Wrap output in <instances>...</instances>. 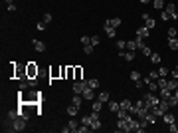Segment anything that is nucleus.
Listing matches in <instances>:
<instances>
[{"mask_svg": "<svg viewBox=\"0 0 178 133\" xmlns=\"http://www.w3.org/2000/svg\"><path fill=\"white\" fill-rule=\"evenodd\" d=\"M26 123H28V119L26 117H22V115H18L16 119H6L4 121V129L6 131H24L26 129Z\"/></svg>", "mask_w": 178, "mask_h": 133, "instance_id": "nucleus-1", "label": "nucleus"}, {"mask_svg": "<svg viewBox=\"0 0 178 133\" xmlns=\"http://www.w3.org/2000/svg\"><path fill=\"white\" fill-rule=\"evenodd\" d=\"M38 66H36V64H34V62H28L26 64V76L28 78H30V80H36V78H38Z\"/></svg>", "mask_w": 178, "mask_h": 133, "instance_id": "nucleus-2", "label": "nucleus"}, {"mask_svg": "<svg viewBox=\"0 0 178 133\" xmlns=\"http://www.w3.org/2000/svg\"><path fill=\"white\" fill-rule=\"evenodd\" d=\"M143 100H145L146 103H148V105H151V109H152V107H154V105H156V103H158V101H160V97H158L156 93L148 92V93H146V95H145V97H143Z\"/></svg>", "mask_w": 178, "mask_h": 133, "instance_id": "nucleus-3", "label": "nucleus"}, {"mask_svg": "<svg viewBox=\"0 0 178 133\" xmlns=\"http://www.w3.org/2000/svg\"><path fill=\"white\" fill-rule=\"evenodd\" d=\"M129 115H131V113H129ZM129 115L117 121V131H131V127H129Z\"/></svg>", "mask_w": 178, "mask_h": 133, "instance_id": "nucleus-4", "label": "nucleus"}, {"mask_svg": "<svg viewBox=\"0 0 178 133\" xmlns=\"http://www.w3.org/2000/svg\"><path fill=\"white\" fill-rule=\"evenodd\" d=\"M91 115V131H95V129H99L101 127V121H99V111H93L89 113Z\"/></svg>", "mask_w": 178, "mask_h": 133, "instance_id": "nucleus-5", "label": "nucleus"}, {"mask_svg": "<svg viewBox=\"0 0 178 133\" xmlns=\"http://www.w3.org/2000/svg\"><path fill=\"white\" fill-rule=\"evenodd\" d=\"M164 12L170 16V20H176L178 14H176V4H166L164 6Z\"/></svg>", "mask_w": 178, "mask_h": 133, "instance_id": "nucleus-6", "label": "nucleus"}, {"mask_svg": "<svg viewBox=\"0 0 178 133\" xmlns=\"http://www.w3.org/2000/svg\"><path fill=\"white\" fill-rule=\"evenodd\" d=\"M79 125L81 123H77L75 119H71L69 123H67V127H63V133H71V131H79Z\"/></svg>", "mask_w": 178, "mask_h": 133, "instance_id": "nucleus-7", "label": "nucleus"}, {"mask_svg": "<svg viewBox=\"0 0 178 133\" xmlns=\"http://www.w3.org/2000/svg\"><path fill=\"white\" fill-rule=\"evenodd\" d=\"M85 86H87V80L75 81V84H73V93H83V87Z\"/></svg>", "mask_w": 178, "mask_h": 133, "instance_id": "nucleus-8", "label": "nucleus"}, {"mask_svg": "<svg viewBox=\"0 0 178 133\" xmlns=\"http://www.w3.org/2000/svg\"><path fill=\"white\" fill-rule=\"evenodd\" d=\"M148 34H151V28H146V26L137 28V36L138 38H148Z\"/></svg>", "mask_w": 178, "mask_h": 133, "instance_id": "nucleus-9", "label": "nucleus"}, {"mask_svg": "<svg viewBox=\"0 0 178 133\" xmlns=\"http://www.w3.org/2000/svg\"><path fill=\"white\" fill-rule=\"evenodd\" d=\"M95 89H93V87H89V86H85L83 87V100H93V97H95Z\"/></svg>", "mask_w": 178, "mask_h": 133, "instance_id": "nucleus-10", "label": "nucleus"}, {"mask_svg": "<svg viewBox=\"0 0 178 133\" xmlns=\"http://www.w3.org/2000/svg\"><path fill=\"white\" fill-rule=\"evenodd\" d=\"M162 121H164L166 125H170V123H174V121H176V117H174V113H170V111H166L164 115H162Z\"/></svg>", "mask_w": 178, "mask_h": 133, "instance_id": "nucleus-11", "label": "nucleus"}, {"mask_svg": "<svg viewBox=\"0 0 178 133\" xmlns=\"http://www.w3.org/2000/svg\"><path fill=\"white\" fill-rule=\"evenodd\" d=\"M141 18H145V22H146L145 26H146V28H151V30H152V28H154V26H156V22H154V18H151L148 14H143Z\"/></svg>", "mask_w": 178, "mask_h": 133, "instance_id": "nucleus-12", "label": "nucleus"}, {"mask_svg": "<svg viewBox=\"0 0 178 133\" xmlns=\"http://www.w3.org/2000/svg\"><path fill=\"white\" fill-rule=\"evenodd\" d=\"M121 54V58H123V60H127V62H133L135 60V52H133V50H129V52H119Z\"/></svg>", "mask_w": 178, "mask_h": 133, "instance_id": "nucleus-13", "label": "nucleus"}, {"mask_svg": "<svg viewBox=\"0 0 178 133\" xmlns=\"http://www.w3.org/2000/svg\"><path fill=\"white\" fill-rule=\"evenodd\" d=\"M158 97H160V100H166V101H168V100L172 97V92L168 89V87H164V89H160V95H158Z\"/></svg>", "mask_w": 178, "mask_h": 133, "instance_id": "nucleus-14", "label": "nucleus"}, {"mask_svg": "<svg viewBox=\"0 0 178 133\" xmlns=\"http://www.w3.org/2000/svg\"><path fill=\"white\" fill-rule=\"evenodd\" d=\"M133 105H135V103H131L129 100H123V101H121V109H125V111H129V113H131Z\"/></svg>", "mask_w": 178, "mask_h": 133, "instance_id": "nucleus-15", "label": "nucleus"}, {"mask_svg": "<svg viewBox=\"0 0 178 133\" xmlns=\"http://www.w3.org/2000/svg\"><path fill=\"white\" fill-rule=\"evenodd\" d=\"M168 89H170V92H174V89H176L178 87V78H170V80H168Z\"/></svg>", "mask_w": 178, "mask_h": 133, "instance_id": "nucleus-16", "label": "nucleus"}, {"mask_svg": "<svg viewBox=\"0 0 178 133\" xmlns=\"http://www.w3.org/2000/svg\"><path fill=\"white\" fill-rule=\"evenodd\" d=\"M71 103H73V105H77V107H81V105H83V97H81L79 93H75V95H73V100H71Z\"/></svg>", "mask_w": 178, "mask_h": 133, "instance_id": "nucleus-17", "label": "nucleus"}, {"mask_svg": "<svg viewBox=\"0 0 178 133\" xmlns=\"http://www.w3.org/2000/svg\"><path fill=\"white\" fill-rule=\"evenodd\" d=\"M105 24L107 26H113V28H119L121 26V18H111V20H107Z\"/></svg>", "mask_w": 178, "mask_h": 133, "instance_id": "nucleus-18", "label": "nucleus"}, {"mask_svg": "<svg viewBox=\"0 0 178 133\" xmlns=\"http://www.w3.org/2000/svg\"><path fill=\"white\" fill-rule=\"evenodd\" d=\"M146 87H148V92H152V93H156L158 92V84L154 80H151L148 84H146Z\"/></svg>", "mask_w": 178, "mask_h": 133, "instance_id": "nucleus-19", "label": "nucleus"}, {"mask_svg": "<svg viewBox=\"0 0 178 133\" xmlns=\"http://www.w3.org/2000/svg\"><path fill=\"white\" fill-rule=\"evenodd\" d=\"M34 48H36V52H44L46 50V44L40 42V40H34Z\"/></svg>", "mask_w": 178, "mask_h": 133, "instance_id": "nucleus-20", "label": "nucleus"}, {"mask_svg": "<svg viewBox=\"0 0 178 133\" xmlns=\"http://www.w3.org/2000/svg\"><path fill=\"white\" fill-rule=\"evenodd\" d=\"M81 78H83V68H79V66H75V76H73V80H77V81H81Z\"/></svg>", "mask_w": 178, "mask_h": 133, "instance_id": "nucleus-21", "label": "nucleus"}, {"mask_svg": "<svg viewBox=\"0 0 178 133\" xmlns=\"http://www.w3.org/2000/svg\"><path fill=\"white\" fill-rule=\"evenodd\" d=\"M73 76H75V68H73V66H67L66 68V78H67V80H71Z\"/></svg>", "mask_w": 178, "mask_h": 133, "instance_id": "nucleus-22", "label": "nucleus"}, {"mask_svg": "<svg viewBox=\"0 0 178 133\" xmlns=\"http://www.w3.org/2000/svg\"><path fill=\"white\" fill-rule=\"evenodd\" d=\"M168 48L170 50H178V38H168Z\"/></svg>", "mask_w": 178, "mask_h": 133, "instance_id": "nucleus-23", "label": "nucleus"}, {"mask_svg": "<svg viewBox=\"0 0 178 133\" xmlns=\"http://www.w3.org/2000/svg\"><path fill=\"white\" fill-rule=\"evenodd\" d=\"M156 84H158V89H164V87L168 86V80H166V78H158Z\"/></svg>", "mask_w": 178, "mask_h": 133, "instance_id": "nucleus-24", "label": "nucleus"}, {"mask_svg": "<svg viewBox=\"0 0 178 133\" xmlns=\"http://www.w3.org/2000/svg\"><path fill=\"white\" fill-rule=\"evenodd\" d=\"M109 109L117 113L119 109H121V103H117V101H111V100H109Z\"/></svg>", "mask_w": 178, "mask_h": 133, "instance_id": "nucleus-25", "label": "nucleus"}, {"mask_svg": "<svg viewBox=\"0 0 178 133\" xmlns=\"http://www.w3.org/2000/svg\"><path fill=\"white\" fill-rule=\"evenodd\" d=\"M77 111H79L77 105H73V103H71V105H67V113H69L71 117H73V115H77Z\"/></svg>", "mask_w": 178, "mask_h": 133, "instance_id": "nucleus-26", "label": "nucleus"}, {"mask_svg": "<svg viewBox=\"0 0 178 133\" xmlns=\"http://www.w3.org/2000/svg\"><path fill=\"white\" fill-rule=\"evenodd\" d=\"M168 73H170V70H168V68H164V66L158 68V76H160V78H166Z\"/></svg>", "mask_w": 178, "mask_h": 133, "instance_id": "nucleus-27", "label": "nucleus"}, {"mask_svg": "<svg viewBox=\"0 0 178 133\" xmlns=\"http://www.w3.org/2000/svg\"><path fill=\"white\" fill-rule=\"evenodd\" d=\"M103 28H105V34L109 36V38H115V28H113V26H107V24H105Z\"/></svg>", "mask_w": 178, "mask_h": 133, "instance_id": "nucleus-28", "label": "nucleus"}, {"mask_svg": "<svg viewBox=\"0 0 178 133\" xmlns=\"http://www.w3.org/2000/svg\"><path fill=\"white\" fill-rule=\"evenodd\" d=\"M135 42H137V50H143V48L146 46V44H145V38H138V36H137V38H135Z\"/></svg>", "mask_w": 178, "mask_h": 133, "instance_id": "nucleus-29", "label": "nucleus"}, {"mask_svg": "<svg viewBox=\"0 0 178 133\" xmlns=\"http://www.w3.org/2000/svg\"><path fill=\"white\" fill-rule=\"evenodd\" d=\"M152 6L156 8V10H162L164 8V0H152Z\"/></svg>", "mask_w": 178, "mask_h": 133, "instance_id": "nucleus-30", "label": "nucleus"}, {"mask_svg": "<svg viewBox=\"0 0 178 133\" xmlns=\"http://www.w3.org/2000/svg\"><path fill=\"white\" fill-rule=\"evenodd\" d=\"M79 123H81V125H89V127H91V115H83Z\"/></svg>", "mask_w": 178, "mask_h": 133, "instance_id": "nucleus-31", "label": "nucleus"}, {"mask_svg": "<svg viewBox=\"0 0 178 133\" xmlns=\"http://www.w3.org/2000/svg\"><path fill=\"white\" fill-rule=\"evenodd\" d=\"M109 97H111V95H109L107 92H101V93H99V100L103 101V103H109Z\"/></svg>", "mask_w": 178, "mask_h": 133, "instance_id": "nucleus-32", "label": "nucleus"}, {"mask_svg": "<svg viewBox=\"0 0 178 133\" xmlns=\"http://www.w3.org/2000/svg\"><path fill=\"white\" fill-rule=\"evenodd\" d=\"M103 109V101L97 100V101H93V111H101Z\"/></svg>", "mask_w": 178, "mask_h": 133, "instance_id": "nucleus-33", "label": "nucleus"}, {"mask_svg": "<svg viewBox=\"0 0 178 133\" xmlns=\"http://www.w3.org/2000/svg\"><path fill=\"white\" fill-rule=\"evenodd\" d=\"M127 50H133V52H137V42H135V40H127Z\"/></svg>", "mask_w": 178, "mask_h": 133, "instance_id": "nucleus-34", "label": "nucleus"}, {"mask_svg": "<svg viewBox=\"0 0 178 133\" xmlns=\"http://www.w3.org/2000/svg\"><path fill=\"white\" fill-rule=\"evenodd\" d=\"M151 62H152V64H160V54L152 52V54H151Z\"/></svg>", "mask_w": 178, "mask_h": 133, "instance_id": "nucleus-35", "label": "nucleus"}, {"mask_svg": "<svg viewBox=\"0 0 178 133\" xmlns=\"http://www.w3.org/2000/svg\"><path fill=\"white\" fill-rule=\"evenodd\" d=\"M50 76H52V80L53 78H58V76H61V68H53L52 72H50Z\"/></svg>", "mask_w": 178, "mask_h": 133, "instance_id": "nucleus-36", "label": "nucleus"}, {"mask_svg": "<svg viewBox=\"0 0 178 133\" xmlns=\"http://www.w3.org/2000/svg\"><path fill=\"white\" fill-rule=\"evenodd\" d=\"M117 48H119V52H125L127 42H125V40H117Z\"/></svg>", "mask_w": 178, "mask_h": 133, "instance_id": "nucleus-37", "label": "nucleus"}, {"mask_svg": "<svg viewBox=\"0 0 178 133\" xmlns=\"http://www.w3.org/2000/svg\"><path fill=\"white\" fill-rule=\"evenodd\" d=\"M93 48H95L93 44H87V46H83V52H85L87 56H91V54H93Z\"/></svg>", "mask_w": 178, "mask_h": 133, "instance_id": "nucleus-38", "label": "nucleus"}, {"mask_svg": "<svg viewBox=\"0 0 178 133\" xmlns=\"http://www.w3.org/2000/svg\"><path fill=\"white\" fill-rule=\"evenodd\" d=\"M87 86L93 87V89H97L99 87V80H87Z\"/></svg>", "mask_w": 178, "mask_h": 133, "instance_id": "nucleus-39", "label": "nucleus"}, {"mask_svg": "<svg viewBox=\"0 0 178 133\" xmlns=\"http://www.w3.org/2000/svg\"><path fill=\"white\" fill-rule=\"evenodd\" d=\"M168 38H178V30L176 28H168Z\"/></svg>", "mask_w": 178, "mask_h": 133, "instance_id": "nucleus-40", "label": "nucleus"}, {"mask_svg": "<svg viewBox=\"0 0 178 133\" xmlns=\"http://www.w3.org/2000/svg\"><path fill=\"white\" fill-rule=\"evenodd\" d=\"M160 76H158V70H152V72H148V80H158Z\"/></svg>", "mask_w": 178, "mask_h": 133, "instance_id": "nucleus-41", "label": "nucleus"}, {"mask_svg": "<svg viewBox=\"0 0 178 133\" xmlns=\"http://www.w3.org/2000/svg\"><path fill=\"white\" fill-rule=\"evenodd\" d=\"M131 80H135V81L143 80V76H141V72H131Z\"/></svg>", "mask_w": 178, "mask_h": 133, "instance_id": "nucleus-42", "label": "nucleus"}, {"mask_svg": "<svg viewBox=\"0 0 178 133\" xmlns=\"http://www.w3.org/2000/svg\"><path fill=\"white\" fill-rule=\"evenodd\" d=\"M141 52H143V56H146V58H151V54H152V50L148 46H145L143 48V50H141Z\"/></svg>", "mask_w": 178, "mask_h": 133, "instance_id": "nucleus-43", "label": "nucleus"}, {"mask_svg": "<svg viewBox=\"0 0 178 133\" xmlns=\"http://www.w3.org/2000/svg\"><path fill=\"white\" fill-rule=\"evenodd\" d=\"M81 44H83V46L91 44V36H81Z\"/></svg>", "mask_w": 178, "mask_h": 133, "instance_id": "nucleus-44", "label": "nucleus"}, {"mask_svg": "<svg viewBox=\"0 0 178 133\" xmlns=\"http://www.w3.org/2000/svg\"><path fill=\"white\" fill-rule=\"evenodd\" d=\"M42 22H44V24H50V22H52V14H44V18H42Z\"/></svg>", "mask_w": 178, "mask_h": 133, "instance_id": "nucleus-45", "label": "nucleus"}, {"mask_svg": "<svg viewBox=\"0 0 178 133\" xmlns=\"http://www.w3.org/2000/svg\"><path fill=\"white\" fill-rule=\"evenodd\" d=\"M87 131H91V127H89V125H79V131L77 133H87Z\"/></svg>", "mask_w": 178, "mask_h": 133, "instance_id": "nucleus-46", "label": "nucleus"}, {"mask_svg": "<svg viewBox=\"0 0 178 133\" xmlns=\"http://www.w3.org/2000/svg\"><path fill=\"white\" fill-rule=\"evenodd\" d=\"M168 129H170L172 133H178V125H176V121H174V123H170V125H168Z\"/></svg>", "mask_w": 178, "mask_h": 133, "instance_id": "nucleus-47", "label": "nucleus"}, {"mask_svg": "<svg viewBox=\"0 0 178 133\" xmlns=\"http://www.w3.org/2000/svg\"><path fill=\"white\" fill-rule=\"evenodd\" d=\"M8 12H16V4L14 2H8Z\"/></svg>", "mask_w": 178, "mask_h": 133, "instance_id": "nucleus-48", "label": "nucleus"}, {"mask_svg": "<svg viewBox=\"0 0 178 133\" xmlns=\"http://www.w3.org/2000/svg\"><path fill=\"white\" fill-rule=\"evenodd\" d=\"M170 78H178V66L174 70H170Z\"/></svg>", "mask_w": 178, "mask_h": 133, "instance_id": "nucleus-49", "label": "nucleus"}, {"mask_svg": "<svg viewBox=\"0 0 178 133\" xmlns=\"http://www.w3.org/2000/svg\"><path fill=\"white\" fill-rule=\"evenodd\" d=\"M46 26H48V24H44V22H38V30H40V32H44V30H46Z\"/></svg>", "mask_w": 178, "mask_h": 133, "instance_id": "nucleus-50", "label": "nucleus"}, {"mask_svg": "<svg viewBox=\"0 0 178 133\" xmlns=\"http://www.w3.org/2000/svg\"><path fill=\"white\" fill-rule=\"evenodd\" d=\"M135 86H137V89H143V86H145V81H143V80H138V81H135Z\"/></svg>", "mask_w": 178, "mask_h": 133, "instance_id": "nucleus-51", "label": "nucleus"}, {"mask_svg": "<svg viewBox=\"0 0 178 133\" xmlns=\"http://www.w3.org/2000/svg\"><path fill=\"white\" fill-rule=\"evenodd\" d=\"M91 44L93 46H97L99 44V36H91Z\"/></svg>", "mask_w": 178, "mask_h": 133, "instance_id": "nucleus-52", "label": "nucleus"}, {"mask_svg": "<svg viewBox=\"0 0 178 133\" xmlns=\"http://www.w3.org/2000/svg\"><path fill=\"white\" fill-rule=\"evenodd\" d=\"M138 2H143V4H148V2H152V0H138Z\"/></svg>", "mask_w": 178, "mask_h": 133, "instance_id": "nucleus-53", "label": "nucleus"}, {"mask_svg": "<svg viewBox=\"0 0 178 133\" xmlns=\"http://www.w3.org/2000/svg\"><path fill=\"white\" fill-rule=\"evenodd\" d=\"M6 2H14V0H6Z\"/></svg>", "mask_w": 178, "mask_h": 133, "instance_id": "nucleus-54", "label": "nucleus"}]
</instances>
